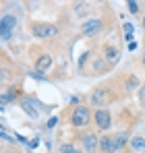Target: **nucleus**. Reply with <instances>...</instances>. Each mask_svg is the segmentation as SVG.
<instances>
[{
    "label": "nucleus",
    "instance_id": "obj_11",
    "mask_svg": "<svg viewBox=\"0 0 145 153\" xmlns=\"http://www.w3.org/2000/svg\"><path fill=\"white\" fill-rule=\"evenodd\" d=\"M112 139H114V151L116 153L122 151L126 143H131V141H129V132H118V134H114Z\"/></svg>",
    "mask_w": 145,
    "mask_h": 153
},
{
    "label": "nucleus",
    "instance_id": "obj_24",
    "mask_svg": "<svg viewBox=\"0 0 145 153\" xmlns=\"http://www.w3.org/2000/svg\"><path fill=\"white\" fill-rule=\"evenodd\" d=\"M37 143H40V141H37V139H33V141H29V145H27V147H29V149H35V147H37Z\"/></svg>",
    "mask_w": 145,
    "mask_h": 153
},
{
    "label": "nucleus",
    "instance_id": "obj_3",
    "mask_svg": "<svg viewBox=\"0 0 145 153\" xmlns=\"http://www.w3.org/2000/svg\"><path fill=\"white\" fill-rule=\"evenodd\" d=\"M15 27H17V17L15 15H4L2 21H0V37L2 42H8L15 33Z\"/></svg>",
    "mask_w": 145,
    "mask_h": 153
},
{
    "label": "nucleus",
    "instance_id": "obj_9",
    "mask_svg": "<svg viewBox=\"0 0 145 153\" xmlns=\"http://www.w3.org/2000/svg\"><path fill=\"white\" fill-rule=\"evenodd\" d=\"M104 60L108 62V64H116L118 60H120V50L116 48V46H106L104 48Z\"/></svg>",
    "mask_w": 145,
    "mask_h": 153
},
{
    "label": "nucleus",
    "instance_id": "obj_2",
    "mask_svg": "<svg viewBox=\"0 0 145 153\" xmlns=\"http://www.w3.org/2000/svg\"><path fill=\"white\" fill-rule=\"evenodd\" d=\"M31 33L40 39H50V37H56L58 35V27L54 23H33L31 25Z\"/></svg>",
    "mask_w": 145,
    "mask_h": 153
},
{
    "label": "nucleus",
    "instance_id": "obj_19",
    "mask_svg": "<svg viewBox=\"0 0 145 153\" xmlns=\"http://www.w3.org/2000/svg\"><path fill=\"white\" fill-rule=\"evenodd\" d=\"M139 85V81H137V76H131V79H126V89L131 91V89H135Z\"/></svg>",
    "mask_w": 145,
    "mask_h": 153
},
{
    "label": "nucleus",
    "instance_id": "obj_4",
    "mask_svg": "<svg viewBox=\"0 0 145 153\" xmlns=\"http://www.w3.org/2000/svg\"><path fill=\"white\" fill-rule=\"evenodd\" d=\"M93 122H96V126L99 130H110V126H112V114H110V110L97 108L96 114H93Z\"/></svg>",
    "mask_w": 145,
    "mask_h": 153
},
{
    "label": "nucleus",
    "instance_id": "obj_15",
    "mask_svg": "<svg viewBox=\"0 0 145 153\" xmlns=\"http://www.w3.org/2000/svg\"><path fill=\"white\" fill-rule=\"evenodd\" d=\"M122 29H124V42H126V44H129V42H133V33H135V27H133V23L124 21Z\"/></svg>",
    "mask_w": 145,
    "mask_h": 153
},
{
    "label": "nucleus",
    "instance_id": "obj_25",
    "mask_svg": "<svg viewBox=\"0 0 145 153\" xmlns=\"http://www.w3.org/2000/svg\"><path fill=\"white\" fill-rule=\"evenodd\" d=\"M126 48H129V52H133V50H137V44H135V42H129Z\"/></svg>",
    "mask_w": 145,
    "mask_h": 153
},
{
    "label": "nucleus",
    "instance_id": "obj_5",
    "mask_svg": "<svg viewBox=\"0 0 145 153\" xmlns=\"http://www.w3.org/2000/svg\"><path fill=\"white\" fill-rule=\"evenodd\" d=\"M89 103H93L96 108H104L106 103H110V89L108 87H97L89 95Z\"/></svg>",
    "mask_w": 145,
    "mask_h": 153
},
{
    "label": "nucleus",
    "instance_id": "obj_14",
    "mask_svg": "<svg viewBox=\"0 0 145 153\" xmlns=\"http://www.w3.org/2000/svg\"><path fill=\"white\" fill-rule=\"evenodd\" d=\"M29 100H23V102H21V108H23L25 110V114H27V116H31V118H37V116H40V114H37V110H35V108H33V105H29Z\"/></svg>",
    "mask_w": 145,
    "mask_h": 153
},
{
    "label": "nucleus",
    "instance_id": "obj_26",
    "mask_svg": "<svg viewBox=\"0 0 145 153\" xmlns=\"http://www.w3.org/2000/svg\"><path fill=\"white\" fill-rule=\"evenodd\" d=\"M143 27H145V17H143Z\"/></svg>",
    "mask_w": 145,
    "mask_h": 153
},
{
    "label": "nucleus",
    "instance_id": "obj_22",
    "mask_svg": "<svg viewBox=\"0 0 145 153\" xmlns=\"http://www.w3.org/2000/svg\"><path fill=\"white\" fill-rule=\"evenodd\" d=\"M83 4H85V2H77V13H85L87 6H83Z\"/></svg>",
    "mask_w": 145,
    "mask_h": 153
},
{
    "label": "nucleus",
    "instance_id": "obj_10",
    "mask_svg": "<svg viewBox=\"0 0 145 153\" xmlns=\"http://www.w3.org/2000/svg\"><path fill=\"white\" fill-rule=\"evenodd\" d=\"M99 151L102 153H116L114 151V139H112L110 134L99 137Z\"/></svg>",
    "mask_w": 145,
    "mask_h": 153
},
{
    "label": "nucleus",
    "instance_id": "obj_21",
    "mask_svg": "<svg viewBox=\"0 0 145 153\" xmlns=\"http://www.w3.org/2000/svg\"><path fill=\"white\" fill-rule=\"evenodd\" d=\"M56 122H58V118H50L48 122H46V126H48V128H54V126H56Z\"/></svg>",
    "mask_w": 145,
    "mask_h": 153
},
{
    "label": "nucleus",
    "instance_id": "obj_12",
    "mask_svg": "<svg viewBox=\"0 0 145 153\" xmlns=\"http://www.w3.org/2000/svg\"><path fill=\"white\" fill-rule=\"evenodd\" d=\"M19 97V91L15 89V87H10L8 91H4L2 95H0V102H2V105H8V103L13 102V100H17Z\"/></svg>",
    "mask_w": 145,
    "mask_h": 153
},
{
    "label": "nucleus",
    "instance_id": "obj_7",
    "mask_svg": "<svg viewBox=\"0 0 145 153\" xmlns=\"http://www.w3.org/2000/svg\"><path fill=\"white\" fill-rule=\"evenodd\" d=\"M102 29V21L99 19H87L83 25H81V37H91V35H96L97 31Z\"/></svg>",
    "mask_w": 145,
    "mask_h": 153
},
{
    "label": "nucleus",
    "instance_id": "obj_17",
    "mask_svg": "<svg viewBox=\"0 0 145 153\" xmlns=\"http://www.w3.org/2000/svg\"><path fill=\"white\" fill-rule=\"evenodd\" d=\"M106 64H108L106 60H93V71H96V73H106V71H104Z\"/></svg>",
    "mask_w": 145,
    "mask_h": 153
},
{
    "label": "nucleus",
    "instance_id": "obj_27",
    "mask_svg": "<svg viewBox=\"0 0 145 153\" xmlns=\"http://www.w3.org/2000/svg\"><path fill=\"white\" fill-rule=\"evenodd\" d=\"M143 64H145V56H143Z\"/></svg>",
    "mask_w": 145,
    "mask_h": 153
},
{
    "label": "nucleus",
    "instance_id": "obj_13",
    "mask_svg": "<svg viewBox=\"0 0 145 153\" xmlns=\"http://www.w3.org/2000/svg\"><path fill=\"white\" fill-rule=\"evenodd\" d=\"M131 149H135V151H143L145 149V139L141 134H137V137L131 139Z\"/></svg>",
    "mask_w": 145,
    "mask_h": 153
},
{
    "label": "nucleus",
    "instance_id": "obj_1",
    "mask_svg": "<svg viewBox=\"0 0 145 153\" xmlns=\"http://www.w3.org/2000/svg\"><path fill=\"white\" fill-rule=\"evenodd\" d=\"M91 120H93V118H91V112H89L87 105H77V108L72 110V114H71V124L75 128H85Z\"/></svg>",
    "mask_w": 145,
    "mask_h": 153
},
{
    "label": "nucleus",
    "instance_id": "obj_18",
    "mask_svg": "<svg viewBox=\"0 0 145 153\" xmlns=\"http://www.w3.org/2000/svg\"><path fill=\"white\" fill-rule=\"evenodd\" d=\"M126 6H129L131 15H137V13H139V4H137V0H126Z\"/></svg>",
    "mask_w": 145,
    "mask_h": 153
},
{
    "label": "nucleus",
    "instance_id": "obj_16",
    "mask_svg": "<svg viewBox=\"0 0 145 153\" xmlns=\"http://www.w3.org/2000/svg\"><path fill=\"white\" fill-rule=\"evenodd\" d=\"M58 151H60V153H85V151H81L77 145H72V143H62Z\"/></svg>",
    "mask_w": 145,
    "mask_h": 153
},
{
    "label": "nucleus",
    "instance_id": "obj_6",
    "mask_svg": "<svg viewBox=\"0 0 145 153\" xmlns=\"http://www.w3.org/2000/svg\"><path fill=\"white\" fill-rule=\"evenodd\" d=\"M81 145H83V151L85 153H96L97 147H99V139H97V134H93V132H85L81 137Z\"/></svg>",
    "mask_w": 145,
    "mask_h": 153
},
{
    "label": "nucleus",
    "instance_id": "obj_8",
    "mask_svg": "<svg viewBox=\"0 0 145 153\" xmlns=\"http://www.w3.org/2000/svg\"><path fill=\"white\" fill-rule=\"evenodd\" d=\"M50 68H52V56H50V54H42V56L35 60V71L42 73V75H46Z\"/></svg>",
    "mask_w": 145,
    "mask_h": 153
},
{
    "label": "nucleus",
    "instance_id": "obj_23",
    "mask_svg": "<svg viewBox=\"0 0 145 153\" xmlns=\"http://www.w3.org/2000/svg\"><path fill=\"white\" fill-rule=\"evenodd\" d=\"M85 60H87V52H85V54H83V56L79 58V68H83V64H85Z\"/></svg>",
    "mask_w": 145,
    "mask_h": 153
},
{
    "label": "nucleus",
    "instance_id": "obj_20",
    "mask_svg": "<svg viewBox=\"0 0 145 153\" xmlns=\"http://www.w3.org/2000/svg\"><path fill=\"white\" fill-rule=\"evenodd\" d=\"M27 75H29V76H33V79H37V81H48V76H46V75H42V73H37V71H29Z\"/></svg>",
    "mask_w": 145,
    "mask_h": 153
}]
</instances>
